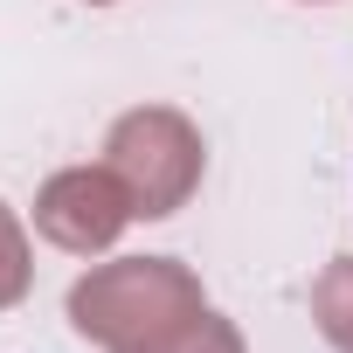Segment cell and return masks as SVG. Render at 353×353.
<instances>
[{"mask_svg":"<svg viewBox=\"0 0 353 353\" xmlns=\"http://www.w3.org/2000/svg\"><path fill=\"white\" fill-rule=\"evenodd\" d=\"M70 325L104 353H243V332L208 312L201 284L173 256H118L70 284Z\"/></svg>","mask_w":353,"mask_h":353,"instance_id":"6da1fadb","label":"cell"},{"mask_svg":"<svg viewBox=\"0 0 353 353\" xmlns=\"http://www.w3.org/2000/svg\"><path fill=\"white\" fill-rule=\"evenodd\" d=\"M104 152H111L104 166L125 181L139 215H173V208H188V194L201 188V132L181 111H166V104L125 111L111 125Z\"/></svg>","mask_w":353,"mask_h":353,"instance_id":"7a4b0ae2","label":"cell"},{"mask_svg":"<svg viewBox=\"0 0 353 353\" xmlns=\"http://www.w3.org/2000/svg\"><path fill=\"white\" fill-rule=\"evenodd\" d=\"M132 215L139 208H132V194H125V181L111 166H70V173H56V181L35 194V229L56 250H70V256L111 250Z\"/></svg>","mask_w":353,"mask_h":353,"instance_id":"3957f363","label":"cell"},{"mask_svg":"<svg viewBox=\"0 0 353 353\" xmlns=\"http://www.w3.org/2000/svg\"><path fill=\"white\" fill-rule=\"evenodd\" d=\"M312 319H319V332H325L339 353H353V256H332V263L319 270V284H312Z\"/></svg>","mask_w":353,"mask_h":353,"instance_id":"277c9868","label":"cell"},{"mask_svg":"<svg viewBox=\"0 0 353 353\" xmlns=\"http://www.w3.org/2000/svg\"><path fill=\"white\" fill-rule=\"evenodd\" d=\"M21 298H28V236L8 215V201H0V312L21 305Z\"/></svg>","mask_w":353,"mask_h":353,"instance_id":"5b68a950","label":"cell"},{"mask_svg":"<svg viewBox=\"0 0 353 353\" xmlns=\"http://www.w3.org/2000/svg\"><path fill=\"white\" fill-rule=\"evenodd\" d=\"M97 8H104V0H97Z\"/></svg>","mask_w":353,"mask_h":353,"instance_id":"8992f818","label":"cell"}]
</instances>
